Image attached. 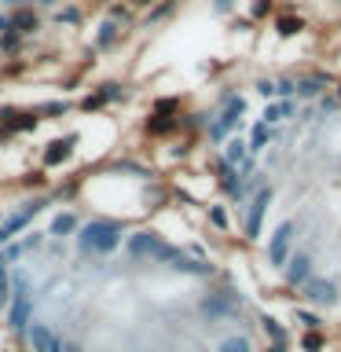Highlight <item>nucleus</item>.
<instances>
[{
  "mask_svg": "<svg viewBox=\"0 0 341 352\" xmlns=\"http://www.w3.org/2000/svg\"><path fill=\"white\" fill-rule=\"evenodd\" d=\"M0 129H4L8 136H30V132L41 129V114L33 107L4 103V107H0Z\"/></svg>",
  "mask_w": 341,
  "mask_h": 352,
  "instance_id": "obj_1",
  "label": "nucleus"
},
{
  "mask_svg": "<svg viewBox=\"0 0 341 352\" xmlns=\"http://www.w3.org/2000/svg\"><path fill=\"white\" fill-rule=\"evenodd\" d=\"M121 37H125V30H121V22H110L103 19L99 22V30H96V52H114Z\"/></svg>",
  "mask_w": 341,
  "mask_h": 352,
  "instance_id": "obj_9",
  "label": "nucleus"
},
{
  "mask_svg": "<svg viewBox=\"0 0 341 352\" xmlns=\"http://www.w3.org/2000/svg\"><path fill=\"white\" fill-rule=\"evenodd\" d=\"M272 11V0H257V4H253V19H264Z\"/></svg>",
  "mask_w": 341,
  "mask_h": 352,
  "instance_id": "obj_27",
  "label": "nucleus"
},
{
  "mask_svg": "<svg viewBox=\"0 0 341 352\" xmlns=\"http://www.w3.org/2000/svg\"><path fill=\"white\" fill-rule=\"evenodd\" d=\"M301 30H305V19L301 15H279V19H275V33H279L283 41L286 37H297Z\"/></svg>",
  "mask_w": 341,
  "mask_h": 352,
  "instance_id": "obj_13",
  "label": "nucleus"
},
{
  "mask_svg": "<svg viewBox=\"0 0 341 352\" xmlns=\"http://www.w3.org/2000/svg\"><path fill=\"white\" fill-rule=\"evenodd\" d=\"M107 19H110V22H121V26H129V22H132V8H129V4H110V8H107Z\"/></svg>",
  "mask_w": 341,
  "mask_h": 352,
  "instance_id": "obj_24",
  "label": "nucleus"
},
{
  "mask_svg": "<svg viewBox=\"0 0 341 352\" xmlns=\"http://www.w3.org/2000/svg\"><path fill=\"white\" fill-rule=\"evenodd\" d=\"M77 143H81V136H77V132H66V136H55V140H48V143L41 147V162H44V169H52V165H66V162H74Z\"/></svg>",
  "mask_w": 341,
  "mask_h": 352,
  "instance_id": "obj_4",
  "label": "nucleus"
},
{
  "mask_svg": "<svg viewBox=\"0 0 341 352\" xmlns=\"http://www.w3.org/2000/svg\"><path fill=\"white\" fill-rule=\"evenodd\" d=\"M257 92H261L264 99H272V96H275V85H272V81H257Z\"/></svg>",
  "mask_w": 341,
  "mask_h": 352,
  "instance_id": "obj_28",
  "label": "nucleus"
},
{
  "mask_svg": "<svg viewBox=\"0 0 341 352\" xmlns=\"http://www.w3.org/2000/svg\"><path fill=\"white\" fill-rule=\"evenodd\" d=\"M261 330H264L272 341H286V323H279V319L268 316V312H261Z\"/></svg>",
  "mask_w": 341,
  "mask_h": 352,
  "instance_id": "obj_19",
  "label": "nucleus"
},
{
  "mask_svg": "<svg viewBox=\"0 0 341 352\" xmlns=\"http://www.w3.org/2000/svg\"><path fill=\"white\" fill-rule=\"evenodd\" d=\"M55 22H59V26H81V22H85V8L63 0V8L55 11Z\"/></svg>",
  "mask_w": 341,
  "mask_h": 352,
  "instance_id": "obj_12",
  "label": "nucleus"
},
{
  "mask_svg": "<svg viewBox=\"0 0 341 352\" xmlns=\"http://www.w3.org/2000/svg\"><path fill=\"white\" fill-rule=\"evenodd\" d=\"M217 11H220V15H228V11H231V0H217V4H213Z\"/></svg>",
  "mask_w": 341,
  "mask_h": 352,
  "instance_id": "obj_30",
  "label": "nucleus"
},
{
  "mask_svg": "<svg viewBox=\"0 0 341 352\" xmlns=\"http://www.w3.org/2000/svg\"><path fill=\"white\" fill-rule=\"evenodd\" d=\"M301 297L308 301V308H338L341 305V286L327 275H312L301 286Z\"/></svg>",
  "mask_w": 341,
  "mask_h": 352,
  "instance_id": "obj_2",
  "label": "nucleus"
},
{
  "mask_svg": "<svg viewBox=\"0 0 341 352\" xmlns=\"http://www.w3.org/2000/svg\"><path fill=\"white\" fill-rule=\"evenodd\" d=\"M338 99H341V88H338Z\"/></svg>",
  "mask_w": 341,
  "mask_h": 352,
  "instance_id": "obj_33",
  "label": "nucleus"
},
{
  "mask_svg": "<svg viewBox=\"0 0 341 352\" xmlns=\"http://www.w3.org/2000/svg\"><path fill=\"white\" fill-rule=\"evenodd\" d=\"M294 231H297L294 220H283V224L272 231V242H268V264H272V268H286V261H290V246H294Z\"/></svg>",
  "mask_w": 341,
  "mask_h": 352,
  "instance_id": "obj_5",
  "label": "nucleus"
},
{
  "mask_svg": "<svg viewBox=\"0 0 341 352\" xmlns=\"http://www.w3.org/2000/svg\"><path fill=\"white\" fill-rule=\"evenodd\" d=\"M327 345H330L327 330H305L301 334V352H327Z\"/></svg>",
  "mask_w": 341,
  "mask_h": 352,
  "instance_id": "obj_15",
  "label": "nucleus"
},
{
  "mask_svg": "<svg viewBox=\"0 0 341 352\" xmlns=\"http://www.w3.org/2000/svg\"><path fill=\"white\" fill-rule=\"evenodd\" d=\"M176 11V0H158V4H151L147 19H143V26H158V22H165Z\"/></svg>",
  "mask_w": 341,
  "mask_h": 352,
  "instance_id": "obj_16",
  "label": "nucleus"
},
{
  "mask_svg": "<svg viewBox=\"0 0 341 352\" xmlns=\"http://www.w3.org/2000/svg\"><path fill=\"white\" fill-rule=\"evenodd\" d=\"M323 77H305V81H297V96H319L323 92Z\"/></svg>",
  "mask_w": 341,
  "mask_h": 352,
  "instance_id": "obj_23",
  "label": "nucleus"
},
{
  "mask_svg": "<svg viewBox=\"0 0 341 352\" xmlns=\"http://www.w3.org/2000/svg\"><path fill=\"white\" fill-rule=\"evenodd\" d=\"M275 96H279V99H294V96H297V81H290V77H279V81H275Z\"/></svg>",
  "mask_w": 341,
  "mask_h": 352,
  "instance_id": "obj_25",
  "label": "nucleus"
},
{
  "mask_svg": "<svg viewBox=\"0 0 341 352\" xmlns=\"http://www.w3.org/2000/svg\"><path fill=\"white\" fill-rule=\"evenodd\" d=\"M151 4H158V0H129V8H151Z\"/></svg>",
  "mask_w": 341,
  "mask_h": 352,
  "instance_id": "obj_31",
  "label": "nucleus"
},
{
  "mask_svg": "<svg viewBox=\"0 0 341 352\" xmlns=\"http://www.w3.org/2000/svg\"><path fill=\"white\" fill-rule=\"evenodd\" d=\"M272 198H275L272 184H264L261 191L250 198V213H246V239L250 242L261 239V228H264V217H268V209H272Z\"/></svg>",
  "mask_w": 341,
  "mask_h": 352,
  "instance_id": "obj_3",
  "label": "nucleus"
},
{
  "mask_svg": "<svg viewBox=\"0 0 341 352\" xmlns=\"http://www.w3.org/2000/svg\"><path fill=\"white\" fill-rule=\"evenodd\" d=\"M0 85H4V74H0Z\"/></svg>",
  "mask_w": 341,
  "mask_h": 352,
  "instance_id": "obj_32",
  "label": "nucleus"
},
{
  "mask_svg": "<svg viewBox=\"0 0 341 352\" xmlns=\"http://www.w3.org/2000/svg\"><path fill=\"white\" fill-rule=\"evenodd\" d=\"M246 154H250V147H246V140H239V136H231V140H224V165H231V169H239L242 162H246Z\"/></svg>",
  "mask_w": 341,
  "mask_h": 352,
  "instance_id": "obj_10",
  "label": "nucleus"
},
{
  "mask_svg": "<svg viewBox=\"0 0 341 352\" xmlns=\"http://www.w3.org/2000/svg\"><path fill=\"white\" fill-rule=\"evenodd\" d=\"M283 118H294V99H279V103H272L264 110V125H275Z\"/></svg>",
  "mask_w": 341,
  "mask_h": 352,
  "instance_id": "obj_17",
  "label": "nucleus"
},
{
  "mask_svg": "<svg viewBox=\"0 0 341 352\" xmlns=\"http://www.w3.org/2000/svg\"><path fill=\"white\" fill-rule=\"evenodd\" d=\"M217 352H253V345H250V338L235 334V338H224V341H220Z\"/></svg>",
  "mask_w": 341,
  "mask_h": 352,
  "instance_id": "obj_21",
  "label": "nucleus"
},
{
  "mask_svg": "<svg viewBox=\"0 0 341 352\" xmlns=\"http://www.w3.org/2000/svg\"><path fill=\"white\" fill-rule=\"evenodd\" d=\"M272 140H275L272 125H264V121H257V125H253V132H250V140H246V147H250V154H257V151L268 147Z\"/></svg>",
  "mask_w": 341,
  "mask_h": 352,
  "instance_id": "obj_11",
  "label": "nucleus"
},
{
  "mask_svg": "<svg viewBox=\"0 0 341 352\" xmlns=\"http://www.w3.org/2000/svg\"><path fill=\"white\" fill-rule=\"evenodd\" d=\"M143 132H147L151 140H169L176 136V132H184L180 129V114H147V121H143Z\"/></svg>",
  "mask_w": 341,
  "mask_h": 352,
  "instance_id": "obj_8",
  "label": "nucleus"
},
{
  "mask_svg": "<svg viewBox=\"0 0 341 352\" xmlns=\"http://www.w3.org/2000/svg\"><path fill=\"white\" fill-rule=\"evenodd\" d=\"M316 275V261H312V253H305V250H297L290 253V261H286V268H283V283L290 286V290H301V286L308 283Z\"/></svg>",
  "mask_w": 341,
  "mask_h": 352,
  "instance_id": "obj_6",
  "label": "nucleus"
},
{
  "mask_svg": "<svg viewBox=\"0 0 341 352\" xmlns=\"http://www.w3.org/2000/svg\"><path fill=\"white\" fill-rule=\"evenodd\" d=\"M209 220H213L217 231H224V235H228V213L220 206H209Z\"/></svg>",
  "mask_w": 341,
  "mask_h": 352,
  "instance_id": "obj_26",
  "label": "nucleus"
},
{
  "mask_svg": "<svg viewBox=\"0 0 341 352\" xmlns=\"http://www.w3.org/2000/svg\"><path fill=\"white\" fill-rule=\"evenodd\" d=\"M154 114H180V99L176 96H162V99H154Z\"/></svg>",
  "mask_w": 341,
  "mask_h": 352,
  "instance_id": "obj_22",
  "label": "nucleus"
},
{
  "mask_svg": "<svg viewBox=\"0 0 341 352\" xmlns=\"http://www.w3.org/2000/svg\"><path fill=\"white\" fill-rule=\"evenodd\" d=\"M33 110L41 114V121H55V118L70 114V103H66V99H48V103H37Z\"/></svg>",
  "mask_w": 341,
  "mask_h": 352,
  "instance_id": "obj_14",
  "label": "nucleus"
},
{
  "mask_svg": "<svg viewBox=\"0 0 341 352\" xmlns=\"http://www.w3.org/2000/svg\"><path fill=\"white\" fill-rule=\"evenodd\" d=\"M268 352H290V345H286V341H272Z\"/></svg>",
  "mask_w": 341,
  "mask_h": 352,
  "instance_id": "obj_29",
  "label": "nucleus"
},
{
  "mask_svg": "<svg viewBox=\"0 0 341 352\" xmlns=\"http://www.w3.org/2000/svg\"><path fill=\"white\" fill-rule=\"evenodd\" d=\"M8 19H11V30H15L19 37H26V41L33 37V33H41V26H44L37 8H8Z\"/></svg>",
  "mask_w": 341,
  "mask_h": 352,
  "instance_id": "obj_7",
  "label": "nucleus"
},
{
  "mask_svg": "<svg viewBox=\"0 0 341 352\" xmlns=\"http://www.w3.org/2000/svg\"><path fill=\"white\" fill-rule=\"evenodd\" d=\"M103 107H107V99H103V92H99V85H96L85 99H81V103H77V110H81V114H99Z\"/></svg>",
  "mask_w": 341,
  "mask_h": 352,
  "instance_id": "obj_20",
  "label": "nucleus"
},
{
  "mask_svg": "<svg viewBox=\"0 0 341 352\" xmlns=\"http://www.w3.org/2000/svg\"><path fill=\"white\" fill-rule=\"evenodd\" d=\"M294 319H297V323H301L305 330H323V316H319L316 312V308H294Z\"/></svg>",
  "mask_w": 341,
  "mask_h": 352,
  "instance_id": "obj_18",
  "label": "nucleus"
}]
</instances>
